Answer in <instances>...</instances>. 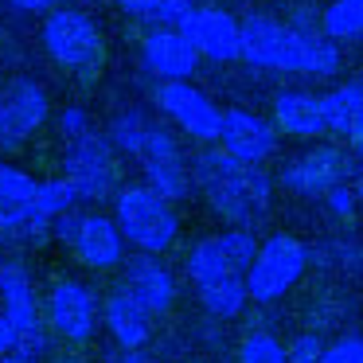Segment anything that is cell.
Segmentation results:
<instances>
[{"label": "cell", "instance_id": "1", "mask_svg": "<svg viewBox=\"0 0 363 363\" xmlns=\"http://www.w3.org/2000/svg\"><path fill=\"white\" fill-rule=\"evenodd\" d=\"M191 180L199 184L211 211L223 215L230 227H258L274 207V184H269L266 168L230 157L227 149L199 152L191 164Z\"/></svg>", "mask_w": 363, "mask_h": 363}, {"label": "cell", "instance_id": "2", "mask_svg": "<svg viewBox=\"0 0 363 363\" xmlns=\"http://www.w3.org/2000/svg\"><path fill=\"white\" fill-rule=\"evenodd\" d=\"M238 59H246L250 67H262V71L285 74H332L340 67L336 40H328L320 28H297L269 16L242 20Z\"/></svg>", "mask_w": 363, "mask_h": 363}, {"label": "cell", "instance_id": "3", "mask_svg": "<svg viewBox=\"0 0 363 363\" xmlns=\"http://www.w3.org/2000/svg\"><path fill=\"white\" fill-rule=\"evenodd\" d=\"M113 223L121 227L125 242L145 254H164L180 235V215L172 199L152 191L149 184H125L113 191Z\"/></svg>", "mask_w": 363, "mask_h": 363}, {"label": "cell", "instance_id": "4", "mask_svg": "<svg viewBox=\"0 0 363 363\" xmlns=\"http://www.w3.org/2000/svg\"><path fill=\"white\" fill-rule=\"evenodd\" d=\"M40 40L51 63L63 71L79 74V79H94L102 71V32L82 9H51L40 28Z\"/></svg>", "mask_w": 363, "mask_h": 363}, {"label": "cell", "instance_id": "5", "mask_svg": "<svg viewBox=\"0 0 363 363\" xmlns=\"http://www.w3.org/2000/svg\"><path fill=\"white\" fill-rule=\"evenodd\" d=\"M308 269V246L293 235H269L266 242H258L250 266H246V293L250 301H281L293 285L301 281V274Z\"/></svg>", "mask_w": 363, "mask_h": 363}, {"label": "cell", "instance_id": "6", "mask_svg": "<svg viewBox=\"0 0 363 363\" xmlns=\"http://www.w3.org/2000/svg\"><path fill=\"white\" fill-rule=\"evenodd\" d=\"M63 180L74 188L79 199H106L118 191V164H113V141L106 133L82 129L67 137L63 152Z\"/></svg>", "mask_w": 363, "mask_h": 363}, {"label": "cell", "instance_id": "7", "mask_svg": "<svg viewBox=\"0 0 363 363\" xmlns=\"http://www.w3.org/2000/svg\"><path fill=\"white\" fill-rule=\"evenodd\" d=\"M51 235L63 238L74 250V258L90 269H113L125 262V235L113 219L106 215H82V211H63L51 219Z\"/></svg>", "mask_w": 363, "mask_h": 363}, {"label": "cell", "instance_id": "8", "mask_svg": "<svg viewBox=\"0 0 363 363\" xmlns=\"http://www.w3.org/2000/svg\"><path fill=\"white\" fill-rule=\"evenodd\" d=\"M0 308L9 313L12 328H16V352L40 355L43 352V316L35 305L32 277L20 262H4L0 266Z\"/></svg>", "mask_w": 363, "mask_h": 363}, {"label": "cell", "instance_id": "9", "mask_svg": "<svg viewBox=\"0 0 363 363\" xmlns=\"http://www.w3.org/2000/svg\"><path fill=\"white\" fill-rule=\"evenodd\" d=\"M157 106L168 113V121H176V125H180L184 133L191 137V141H203V145L219 141L223 110L203 94V90L191 86L188 79H168V82H160Z\"/></svg>", "mask_w": 363, "mask_h": 363}, {"label": "cell", "instance_id": "10", "mask_svg": "<svg viewBox=\"0 0 363 363\" xmlns=\"http://www.w3.org/2000/svg\"><path fill=\"white\" fill-rule=\"evenodd\" d=\"M137 160H141L145 184H149L152 191H160V196L172 199V203H180V199L191 196L188 160H184L180 145H176V137L168 133V129L149 125V137H145V145H141V152H137Z\"/></svg>", "mask_w": 363, "mask_h": 363}, {"label": "cell", "instance_id": "11", "mask_svg": "<svg viewBox=\"0 0 363 363\" xmlns=\"http://www.w3.org/2000/svg\"><path fill=\"white\" fill-rule=\"evenodd\" d=\"M35 188H40V180H32L12 164H0V238L40 242L48 235V227L35 215Z\"/></svg>", "mask_w": 363, "mask_h": 363}, {"label": "cell", "instance_id": "12", "mask_svg": "<svg viewBox=\"0 0 363 363\" xmlns=\"http://www.w3.org/2000/svg\"><path fill=\"white\" fill-rule=\"evenodd\" d=\"M43 324H48L55 336L71 340V344L90 340L94 328H98V301H94V293H90L82 281H74V277H59V281L48 289Z\"/></svg>", "mask_w": 363, "mask_h": 363}, {"label": "cell", "instance_id": "13", "mask_svg": "<svg viewBox=\"0 0 363 363\" xmlns=\"http://www.w3.org/2000/svg\"><path fill=\"white\" fill-rule=\"evenodd\" d=\"M254 250H258V242L246 227H230L223 235L199 238L188 254V277L207 281V277H223V274H246Z\"/></svg>", "mask_w": 363, "mask_h": 363}, {"label": "cell", "instance_id": "14", "mask_svg": "<svg viewBox=\"0 0 363 363\" xmlns=\"http://www.w3.org/2000/svg\"><path fill=\"white\" fill-rule=\"evenodd\" d=\"M352 176V160L336 149V145H316L308 152H297L289 164L281 168V184L293 196H328L336 184Z\"/></svg>", "mask_w": 363, "mask_h": 363}, {"label": "cell", "instance_id": "15", "mask_svg": "<svg viewBox=\"0 0 363 363\" xmlns=\"http://www.w3.org/2000/svg\"><path fill=\"white\" fill-rule=\"evenodd\" d=\"M176 28L196 43L199 55L215 59V63H230V59H238V51H242V24L223 9H207V4L199 9V4H191L188 16Z\"/></svg>", "mask_w": 363, "mask_h": 363}, {"label": "cell", "instance_id": "16", "mask_svg": "<svg viewBox=\"0 0 363 363\" xmlns=\"http://www.w3.org/2000/svg\"><path fill=\"white\" fill-rule=\"evenodd\" d=\"M48 94H43L40 82L32 79H16L0 102V149L12 152L35 133V129L48 121Z\"/></svg>", "mask_w": 363, "mask_h": 363}, {"label": "cell", "instance_id": "17", "mask_svg": "<svg viewBox=\"0 0 363 363\" xmlns=\"http://www.w3.org/2000/svg\"><path fill=\"white\" fill-rule=\"evenodd\" d=\"M141 63L149 74H157L160 82L168 79H191L199 67V51L180 28L172 24H157L141 43Z\"/></svg>", "mask_w": 363, "mask_h": 363}, {"label": "cell", "instance_id": "18", "mask_svg": "<svg viewBox=\"0 0 363 363\" xmlns=\"http://www.w3.org/2000/svg\"><path fill=\"white\" fill-rule=\"evenodd\" d=\"M219 145L238 160H250V164H262V160L274 157L277 149V129L269 125L266 118H258L254 110H223V129H219Z\"/></svg>", "mask_w": 363, "mask_h": 363}, {"label": "cell", "instance_id": "19", "mask_svg": "<svg viewBox=\"0 0 363 363\" xmlns=\"http://www.w3.org/2000/svg\"><path fill=\"white\" fill-rule=\"evenodd\" d=\"M102 320H106V332L113 336L118 347H145L152 336V313L125 289V285L113 289L110 297L102 301Z\"/></svg>", "mask_w": 363, "mask_h": 363}, {"label": "cell", "instance_id": "20", "mask_svg": "<svg viewBox=\"0 0 363 363\" xmlns=\"http://www.w3.org/2000/svg\"><path fill=\"white\" fill-rule=\"evenodd\" d=\"M125 289L133 293V297L141 301L152 316L168 313V308H172V301H176L172 274H168V269L160 266L152 254H145V250H141V258H129V266H125Z\"/></svg>", "mask_w": 363, "mask_h": 363}, {"label": "cell", "instance_id": "21", "mask_svg": "<svg viewBox=\"0 0 363 363\" xmlns=\"http://www.w3.org/2000/svg\"><path fill=\"white\" fill-rule=\"evenodd\" d=\"M274 121L281 133L289 137H320L328 129L324 121V98L320 94H308V90H285V94L274 98Z\"/></svg>", "mask_w": 363, "mask_h": 363}, {"label": "cell", "instance_id": "22", "mask_svg": "<svg viewBox=\"0 0 363 363\" xmlns=\"http://www.w3.org/2000/svg\"><path fill=\"white\" fill-rule=\"evenodd\" d=\"M196 293H199V301H203L207 313L223 316V320L238 316L246 308V301H250V293H246V274H223V277L196 281Z\"/></svg>", "mask_w": 363, "mask_h": 363}, {"label": "cell", "instance_id": "23", "mask_svg": "<svg viewBox=\"0 0 363 363\" xmlns=\"http://www.w3.org/2000/svg\"><path fill=\"white\" fill-rule=\"evenodd\" d=\"M363 118V82H344L332 94H324V121L332 133L352 137V129Z\"/></svg>", "mask_w": 363, "mask_h": 363}, {"label": "cell", "instance_id": "24", "mask_svg": "<svg viewBox=\"0 0 363 363\" xmlns=\"http://www.w3.org/2000/svg\"><path fill=\"white\" fill-rule=\"evenodd\" d=\"M320 32L328 40H359L363 35V0H332L320 12Z\"/></svg>", "mask_w": 363, "mask_h": 363}, {"label": "cell", "instance_id": "25", "mask_svg": "<svg viewBox=\"0 0 363 363\" xmlns=\"http://www.w3.org/2000/svg\"><path fill=\"white\" fill-rule=\"evenodd\" d=\"M79 203V196H74V188L59 176V180H40V188H35V215H40V223L51 230V219L63 211H71V207Z\"/></svg>", "mask_w": 363, "mask_h": 363}, {"label": "cell", "instance_id": "26", "mask_svg": "<svg viewBox=\"0 0 363 363\" xmlns=\"http://www.w3.org/2000/svg\"><path fill=\"white\" fill-rule=\"evenodd\" d=\"M118 9L129 12L137 20H149V24H180L188 16L191 0H118Z\"/></svg>", "mask_w": 363, "mask_h": 363}, {"label": "cell", "instance_id": "27", "mask_svg": "<svg viewBox=\"0 0 363 363\" xmlns=\"http://www.w3.org/2000/svg\"><path fill=\"white\" fill-rule=\"evenodd\" d=\"M113 141V149L129 152V157H137L145 145V137H149V121H145V113L129 110V113H118V118L110 121V133H106Z\"/></svg>", "mask_w": 363, "mask_h": 363}, {"label": "cell", "instance_id": "28", "mask_svg": "<svg viewBox=\"0 0 363 363\" xmlns=\"http://www.w3.org/2000/svg\"><path fill=\"white\" fill-rule=\"evenodd\" d=\"M238 363H289V352L269 332H250L238 347Z\"/></svg>", "mask_w": 363, "mask_h": 363}, {"label": "cell", "instance_id": "29", "mask_svg": "<svg viewBox=\"0 0 363 363\" xmlns=\"http://www.w3.org/2000/svg\"><path fill=\"white\" fill-rule=\"evenodd\" d=\"M320 363H363V336H340L336 344H324Z\"/></svg>", "mask_w": 363, "mask_h": 363}, {"label": "cell", "instance_id": "30", "mask_svg": "<svg viewBox=\"0 0 363 363\" xmlns=\"http://www.w3.org/2000/svg\"><path fill=\"white\" fill-rule=\"evenodd\" d=\"M289 363H320V352H324V340L313 336V332H301L297 340H293L289 347Z\"/></svg>", "mask_w": 363, "mask_h": 363}, {"label": "cell", "instance_id": "31", "mask_svg": "<svg viewBox=\"0 0 363 363\" xmlns=\"http://www.w3.org/2000/svg\"><path fill=\"white\" fill-rule=\"evenodd\" d=\"M82 129H90L86 110H82V106H67V110L59 113V133H63V141H67V137H79Z\"/></svg>", "mask_w": 363, "mask_h": 363}, {"label": "cell", "instance_id": "32", "mask_svg": "<svg viewBox=\"0 0 363 363\" xmlns=\"http://www.w3.org/2000/svg\"><path fill=\"white\" fill-rule=\"evenodd\" d=\"M324 199H328L332 215H340V219H347V215H352L355 207H359V203H355V191H352V188H344V184H336V188H332Z\"/></svg>", "mask_w": 363, "mask_h": 363}, {"label": "cell", "instance_id": "33", "mask_svg": "<svg viewBox=\"0 0 363 363\" xmlns=\"http://www.w3.org/2000/svg\"><path fill=\"white\" fill-rule=\"evenodd\" d=\"M4 352H16V328H12L9 313L0 308V355H4Z\"/></svg>", "mask_w": 363, "mask_h": 363}, {"label": "cell", "instance_id": "34", "mask_svg": "<svg viewBox=\"0 0 363 363\" xmlns=\"http://www.w3.org/2000/svg\"><path fill=\"white\" fill-rule=\"evenodd\" d=\"M9 4H12L16 12H28V16H35V12H43V16H48L59 0H9Z\"/></svg>", "mask_w": 363, "mask_h": 363}, {"label": "cell", "instance_id": "35", "mask_svg": "<svg viewBox=\"0 0 363 363\" xmlns=\"http://www.w3.org/2000/svg\"><path fill=\"white\" fill-rule=\"evenodd\" d=\"M113 363H149V355H145L141 347H121V355Z\"/></svg>", "mask_w": 363, "mask_h": 363}, {"label": "cell", "instance_id": "36", "mask_svg": "<svg viewBox=\"0 0 363 363\" xmlns=\"http://www.w3.org/2000/svg\"><path fill=\"white\" fill-rule=\"evenodd\" d=\"M0 363H35V355H24V352H4Z\"/></svg>", "mask_w": 363, "mask_h": 363}, {"label": "cell", "instance_id": "37", "mask_svg": "<svg viewBox=\"0 0 363 363\" xmlns=\"http://www.w3.org/2000/svg\"><path fill=\"white\" fill-rule=\"evenodd\" d=\"M352 145H355V152H359V160H363V118H359V125L352 129Z\"/></svg>", "mask_w": 363, "mask_h": 363}, {"label": "cell", "instance_id": "38", "mask_svg": "<svg viewBox=\"0 0 363 363\" xmlns=\"http://www.w3.org/2000/svg\"><path fill=\"white\" fill-rule=\"evenodd\" d=\"M352 191H355V203H363V176L355 180V188H352Z\"/></svg>", "mask_w": 363, "mask_h": 363}]
</instances>
